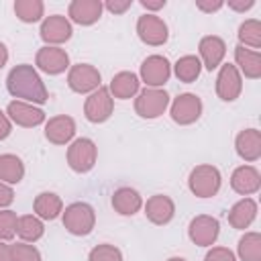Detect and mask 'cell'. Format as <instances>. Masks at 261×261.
Returning a JSON list of instances; mask_svg holds the SVG:
<instances>
[{"mask_svg": "<svg viewBox=\"0 0 261 261\" xmlns=\"http://www.w3.org/2000/svg\"><path fill=\"white\" fill-rule=\"evenodd\" d=\"M6 88L14 98H20L24 102H33V104H45L49 100V92L41 80V75L37 73V69L29 63H20L14 65L8 71L6 77Z\"/></svg>", "mask_w": 261, "mask_h": 261, "instance_id": "6da1fadb", "label": "cell"}, {"mask_svg": "<svg viewBox=\"0 0 261 261\" xmlns=\"http://www.w3.org/2000/svg\"><path fill=\"white\" fill-rule=\"evenodd\" d=\"M61 214H63L65 230L75 237H86L96 226V212L86 202H73V204L65 206V210Z\"/></svg>", "mask_w": 261, "mask_h": 261, "instance_id": "7a4b0ae2", "label": "cell"}, {"mask_svg": "<svg viewBox=\"0 0 261 261\" xmlns=\"http://www.w3.org/2000/svg\"><path fill=\"white\" fill-rule=\"evenodd\" d=\"M220 184H222L220 171L214 165H210V163L196 165L190 171V177H188L190 192L194 196H198V198H212V196H216L218 190H220Z\"/></svg>", "mask_w": 261, "mask_h": 261, "instance_id": "3957f363", "label": "cell"}, {"mask_svg": "<svg viewBox=\"0 0 261 261\" xmlns=\"http://www.w3.org/2000/svg\"><path fill=\"white\" fill-rule=\"evenodd\" d=\"M169 106V94L161 88H145L135 98V112L141 118H157Z\"/></svg>", "mask_w": 261, "mask_h": 261, "instance_id": "277c9868", "label": "cell"}, {"mask_svg": "<svg viewBox=\"0 0 261 261\" xmlns=\"http://www.w3.org/2000/svg\"><path fill=\"white\" fill-rule=\"evenodd\" d=\"M96 157H98V149L92 139L82 137L67 147V165L75 173H88L96 165Z\"/></svg>", "mask_w": 261, "mask_h": 261, "instance_id": "5b68a950", "label": "cell"}, {"mask_svg": "<svg viewBox=\"0 0 261 261\" xmlns=\"http://www.w3.org/2000/svg\"><path fill=\"white\" fill-rule=\"evenodd\" d=\"M100 82H102L100 71L90 63H77V65L69 67L67 86L75 94H92L94 90L100 88Z\"/></svg>", "mask_w": 261, "mask_h": 261, "instance_id": "8992f818", "label": "cell"}, {"mask_svg": "<svg viewBox=\"0 0 261 261\" xmlns=\"http://www.w3.org/2000/svg\"><path fill=\"white\" fill-rule=\"evenodd\" d=\"M112 110H114V100H112L108 88H102V86H100L98 90H94V92L86 98L84 116H86L90 122H94V124H100V122L108 120L110 114H112Z\"/></svg>", "mask_w": 261, "mask_h": 261, "instance_id": "52a82bcc", "label": "cell"}, {"mask_svg": "<svg viewBox=\"0 0 261 261\" xmlns=\"http://www.w3.org/2000/svg\"><path fill=\"white\" fill-rule=\"evenodd\" d=\"M188 234L192 239L194 245L198 247H212L220 234V224L214 216L208 214H200L196 218H192L190 226H188Z\"/></svg>", "mask_w": 261, "mask_h": 261, "instance_id": "ba28073f", "label": "cell"}, {"mask_svg": "<svg viewBox=\"0 0 261 261\" xmlns=\"http://www.w3.org/2000/svg\"><path fill=\"white\" fill-rule=\"evenodd\" d=\"M169 114L173 118V122L186 126V124H192L200 118L202 114V100L196 96V94H179L173 102H171V108H169Z\"/></svg>", "mask_w": 261, "mask_h": 261, "instance_id": "9c48e42d", "label": "cell"}, {"mask_svg": "<svg viewBox=\"0 0 261 261\" xmlns=\"http://www.w3.org/2000/svg\"><path fill=\"white\" fill-rule=\"evenodd\" d=\"M243 92V77L232 63H224L216 75V94L224 102H232Z\"/></svg>", "mask_w": 261, "mask_h": 261, "instance_id": "30bf717a", "label": "cell"}, {"mask_svg": "<svg viewBox=\"0 0 261 261\" xmlns=\"http://www.w3.org/2000/svg\"><path fill=\"white\" fill-rule=\"evenodd\" d=\"M137 33H139V39L143 43L151 45V47L163 45L167 41V37H169L167 24L157 14H143V16H139V20H137Z\"/></svg>", "mask_w": 261, "mask_h": 261, "instance_id": "8fae6325", "label": "cell"}, {"mask_svg": "<svg viewBox=\"0 0 261 261\" xmlns=\"http://www.w3.org/2000/svg\"><path fill=\"white\" fill-rule=\"evenodd\" d=\"M171 75V63L163 55H149L141 63V80L147 88H161Z\"/></svg>", "mask_w": 261, "mask_h": 261, "instance_id": "7c38bea8", "label": "cell"}, {"mask_svg": "<svg viewBox=\"0 0 261 261\" xmlns=\"http://www.w3.org/2000/svg\"><path fill=\"white\" fill-rule=\"evenodd\" d=\"M41 39L49 45V47H57V45H61V43H65V41H69L71 39V33H73V29H71V22L65 18V16H61V14H51V16H47L43 22H41Z\"/></svg>", "mask_w": 261, "mask_h": 261, "instance_id": "4fadbf2b", "label": "cell"}, {"mask_svg": "<svg viewBox=\"0 0 261 261\" xmlns=\"http://www.w3.org/2000/svg\"><path fill=\"white\" fill-rule=\"evenodd\" d=\"M35 63L41 71L49 73V75H59L63 73L67 67H69V55L65 49L61 47H41L37 51V57H35Z\"/></svg>", "mask_w": 261, "mask_h": 261, "instance_id": "5bb4252c", "label": "cell"}, {"mask_svg": "<svg viewBox=\"0 0 261 261\" xmlns=\"http://www.w3.org/2000/svg\"><path fill=\"white\" fill-rule=\"evenodd\" d=\"M6 116L10 118V122L24 126V128H33V126H39L45 122V112L41 108H35L29 102H22V100H12L6 106Z\"/></svg>", "mask_w": 261, "mask_h": 261, "instance_id": "9a60e30c", "label": "cell"}, {"mask_svg": "<svg viewBox=\"0 0 261 261\" xmlns=\"http://www.w3.org/2000/svg\"><path fill=\"white\" fill-rule=\"evenodd\" d=\"M173 214H175V204L165 194H155L145 204V216H147V220L153 222V224H157V226L167 224L173 218Z\"/></svg>", "mask_w": 261, "mask_h": 261, "instance_id": "2e32d148", "label": "cell"}, {"mask_svg": "<svg viewBox=\"0 0 261 261\" xmlns=\"http://www.w3.org/2000/svg\"><path fill=\"white\" fill-rule=\"evenodd\" d=\"M75 135V120L67 114L53 116L45 122V137L53 145H65Z\"/></svg>", "mask_w": 261, "mask_h": 261, "instance_id": "e0dca14e", "label": "cell"}, {"mask_svg": "<svg viewBox=\"0 0 261 261\" xmlns=\"http://www.w3.org/2000/svg\"><path fill=\"white\" fill-rule=\"evenodd\" d=\"M230 188L241 196H251L261 188V173L253 165H241L230 175Z\"/></svg>", "mask_w": 261, "mask_h": 261, "instance_id": "ac0fdd59", "label": "cell"}, {"mask_svg": "<svg viewBox=\"0 0 261 261\" xmlns=\"http://www.w3.org/2000/svg\"><path fill=\"white\" fill-rule=\"evenodd\" d=\"M198 49H200V57L204 61V67L210 69V71L220 67V63H222V59L226 55V43L216 35L202 37Z\"/></svg>", "mask_w": 261, "mask_h": 261, "instance_id": "d6986e66", "label": "cell"}, {"mask_svg": "<svg viewBox=\"0 0 261 261\" xmlns=\"http://www.w3.org/2000/svg\"><path fill=\"white\" fill-rule=\"evenodd\" d=\"M102 10H104V4L100 0H73L67 8V14L73 22L88 27L102 16Z\"/></svg>", "mask_w": 261, "mask_h": 261, "instance_id": "ffe728a7", "label": "cell"}, {"mask_svg": "<svg viewBox=\"0 0 261 261\" xmlns=\"http://www.w3.org/2000/svg\"><path fill=\"white\" fill-rule=\"evenodd\" d=\"M234 147L241 159L253 163L261 157V133L257 128H245L237 135Z\"/></svg>", "mask_w": 261, "mask_h": 261, "instance_id": "44dd1931", "label": "cell"}, {"mask_svg": "<svg viewBox=\"0 0 261 261\" xmlns=\"http://www.w3.org/2000/svg\"><path fill=\"white\" fill-rule=\"evenodd\" d=\"M234 61H237L234 67L245 77H249V80H259L261 77V53L259 51L237 45L234 47Z\"/></svg>", "mask_w": 261, "mask_h": 261, "instance_id": "7402d4cb", "label": "cell"}, {"mask_svg": "<svg viewBox=\"0 0 261 261\" xmlns=\"http://www.w3.org/2000/svg\"><path fill=\"white\" fill-rule=\"evenodd\" d=\"M139 86H141V82H139L137 73H133V71H118L116 75H112L108 92H110L112 98L128 100V98L139 94Z\"/></svg>", "mask_w": 261, "mask_h": 261, "instance_id": "603a6c76", "label": "cell"}, {"mask_svg": "<svg viewBox=\"0 0 261 261\" xmlns=\"http://www.w3.org/2000/svg\"><path fill=\"white\" fill-rule=\"evenodd\" d=\"M141 206H143V198H141V194L137 190H133V188H118V190H114V194H112V208L118 214L133 216V214H137L141 210Z\"/></svg>", "mask_w": 261, "mask_h": 261, "instance_id": "cb8c5ba5", "label": "cell"}, {"mask_svg": "<svg viewBox=\"0 0 261 261\" xmlns=\"http://www.w3.org/2000/svg\"><path fill=\"white\" fill-rule=\"evenodd\" d=\"M255 216H257V202L251 198H243L228 210V224L232 228L245 230L255 220Z\"/></svg>", "mask_w": 261, "mask_h": 261, "instance_id": "d4e9b609", "label": "cell"}, {"mask_svg": "<svg viewBox=\"0 0 261 261\" xmlns=\"http://www.w3.org/2000/svg\"><path fill=\"white\" fill-rule=\"evenodd\" d=\"M33 210L41 220H55L63 212V202L53 192H41L33 202Z\"/></svg>", "mask_w": 261, "mask_h": 261, "instance_id": "484cf974", "label": "cell"}, {"mask_svg": "<svg viewBox=\"0 0 261 261\" xmlns=\"http://www.w3.org/2000/svg\"><path fill=\"white\" fill-rule=\"evenodd\" d=\"M24 177V163L20 157L12 153L0 155V181L4 184H18Z\"/></svg>", "mask_w": 261, "mask_h": 261, "instance_id": "4316f807", "label": "cell"}, {"mask_svg": "<svg viewBox=\"0 0 261 261\" xmlns=\"http://www.w3.org/2000/svg\"><path fill=\"white\" fill-rule=\"evenodd\" d=\"M200 71H202V61H200V57H196V55H184V57H179V59L175 61V65H173L175 77H177L179 82H184V84L196 82V80L200 77Z\"/></svg>", "mask_w": 261, "mask_h": 261, "instance_id": "83f0119b", "label": "cell"}, {"mask_svg": "<svg viewBox=\"0 0 261 261\" xmlns=\"http://www.w3.org/2000/svg\"><path fill=\"white\" fill-rule=\"evenodd\" d=\"M45 232V226H43V220L35 214H24L18 218V224H16V234L24 241V243H35L43 237Z\"/></svg>", "mask_w": 261, "mask_h": 261, "instance_id": "f1b7e54d", "label": "cell"}, {"mask_svg": "<svg viewBox=\"0 0 261 261\" xmlns=\"http://www.w3.org/2000/svg\"><path fill=\"white\" fill-rule=\"evenodd\" d=\"M237 253L243 261H261V234L259 232H245L239 239Z\"/></svg>", "mask_w": 261, "mask_h": 261, "instance_id": "f546056e", "label": "cell"}, {"mask_svg": "<svg viewBox=\"0 0 261 261\" xmlns=\"http://www.w3.org/2000/svg\"><path fill=\"white\" fill-rule=\"evenodd\" d=\"M239 41L243 47H251L253 51L261 49V22L257 18H249L239 27Z\"/></svg>", "mask_w": 261, "mask_h": 261, "instance_id": "4dcf8cb0", "label": "cell"}, {"mask_svg": "<svg viewBox=\"0 0 261 261\" xmlns=\"http://www.w3.org/2000/svg\"><path fill=\"white\" fill-rule=\"evenodd\" d=\"M45 12V4L41 0H16L14 2V14L22 22H37L41 20Z\"/></svg>", "mask_w": 261, "mask_h": 261, "instance_id": "1f68e13d", "label": "cell"}, {"mask_svg": "<svg viewBox=\"0 0 261 261\" xmlns=\"http://www.w3.org/2000/svg\"><path fill=\"white\" fill-rule=\"evenodd\" d=\"M10 257H12V261H41L39 249L35 245H29V243L10 245Z\"/></svg>", "mask_w": 261, "mask_h": 261, "instance_id": "d6a6232c", "label": "cell"}, {"mask_svg": "<svg viewBox=\"0 0 261 261\" xmlns=\"http://www.w3.org/2000/svg\"><path fill=\"white\" fill-rule=\"evenodd\" d=\"M88 261H122V253L118 247L104 243V245H98L90 251Z\"/></svg>", "mask_w": 261, "mask_h": 261, "instance_id": "836d02e7", "label": "cell"}, {"mask_svg": "<svg viewBox=\"0 0 261 261\" xmlns=\"http://www.w3.org/2000/svg\"><path fill=\"white\" fill-rule=\"evenodd\" d=\"M18 216L12 210H0V241H10L16 234Z\"/></svg>", "mask_w": 261, "mask_h": 261, "instance_id": "e575fe53", "label": "cell"}, {"mask_svg": "<svg viewBox=\"0 0 261 261\" xmlns=\"http://www.w3.org/2000/svg\"><path fill=\"white\" fill-rule=\"evenodd\" d=\"M204 261H237V257H234V253H232L230 249H226V247H212V249L206 253Z\"/></svg>", "mask_w": 261, "mask_h": 261, "instance_id": "d590c367", "label": "cell"}, {"mask_svg": "<svg viewBox=\"0 0 261 261\" xmlns=\"http://www.w3.org/2000/svg\"><path fill=\"white\" fill-rule=\"evenodd\" d=\"M130 6H133V0H108V2L104 4V8L110 10L112 14H122V12H126Z\"/></svg>", "mask_w": 261, "mask_h": 261, "instance_id": "8d00e7d4", "label": "cell"}, {"mask_svg": "<svg viewBox=\"0 0 261 261\" xmlns=\"http://www.w3.org/2000/svg\"><path fill=\"white\" fill-rule=\"evenodd\" d=\"M12 202H14V190L8 184L0 181V210H4L6 206H10Z\"/></svg>", "mask_w": 261, "mask_h": 261, "instance_id": "74e56055", "label": "cell"}, {"mask_svg": "<svg viewBox=\"0 0 261 261\" xmlns=\"http://www.w3.org/2000/svg\"><path fill=\"white\" fill-rule=\"evenodd\" d=\"M10 133H12V122H10V118L0 110V141H4Z\"/></svg>", "mask_w": 261, "mask_h": 261, "instance_id": "f35d334b", "label": "cell"}, {"mask_svg": "<svg viewBox=\"0 0 261 261\" xmlns=\"http://www.w3.org/2000/svg\"><path fill=\"white\" fill-rule=\"evenodd\" d=\"M253 6H255V0H247V2L245 0H228V8H232L237 12H245Z\"/></svg>", "mask_w": 261, "mask_h": 261, "instance_id": "ab89813d", "label": "cell"}, {"mask_svg": "<svg viewBox=\"0 0 261 261\" xmlns=\"http://www.w3.org/2000/svg\"><path fill=\"white\" fill-rule=\"evenodd\" d=\"M196 6H198L200 10H204V12H214V10L222 8V6H224V2H222V0H214V2H204V0H198V2H196Z\"/></svg>", "mask_w": 261, "mask_h": 261, "instance_id": "60d3db41", "label": "cell"}, {"mask_svg": "<svg viewBox=\"0 0 261 261\" xmlns=\"http://www.w3.org/2000/svg\"><path fill=\"white\" fill-rule=\"evenodd\" d=\"M141 6L147 10H159L165 6V0H141Z\"/></svg>", "mask_w": 261, "mask_h": 261, "instance_id": "b9f144b4", "label": "cell"}, {"mask_svg": "<svg viewBox=\"0 0 261 261\" xmlns=\"http://www.w3.org/2000/svg\"><path fill=\"white\" fill-rule=\"evenodd\" d=\"M0 261H12V257H10V245H6L4 241H0Z\"/></svg>", "mask_w": 261, "mask_h": 261, "instance_id": "7bdbcfd3", "label": "cell"}, {"mask_svg": "<svg viewBox=\"0 0 261 261\" xmlns=\"http://www.w3.org/2000/svg\"><path fill=\"white\" fill-rule=\"evenodd\" d=\"M6 61H8V49H6V45L0 41V69L6 65Z\"/></svg>", "mask_w": 261, "mask_h": 261, "instance_id": "ee69618b", "label": "cell"}, {"mask_svg": "<svg viewBox=\"0 0 261 261\" xmlns=\"http://www.w3.org/2000/svg\"><path fill=\"white\" fill-rule=\"evenodd\" d=\"M167 261H186V259H184V257H169Z\"/></svg>", "mask_w": 261, "mask_h": 261, "instance_id": "f6af8a7d", "label": "cell"}]
</instances>
